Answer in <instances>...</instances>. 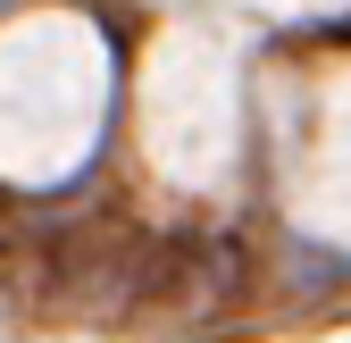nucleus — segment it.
I'll use <instances>...</instances> for the list:
<instances>
[{
	"instance_id": "obj_1",
	"label": "nucleus",
	"mask_w": 351,
	"mask_h": 343,
	"mask_svg": "<svg viewBox=\"0 0 351 343\" xmlns=\"http://www.w3.org/2000/svg\"><path fill=\"white\" fill-rule=\"evenodd\" d=\"M310 209L335 226V235H351V84L335 93V109H326V143H318V185H310Z\"/></svg>"
}]
</instances>
